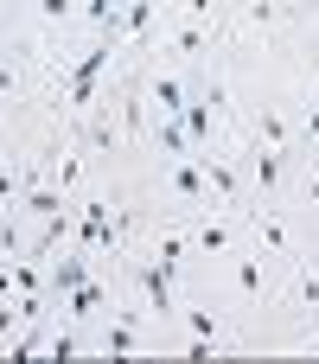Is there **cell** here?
<instances>
[{"mask_svg":"<svg viewBox=\"0 0 319 364\" xmlns=\"http://www.w3.org/2000/svg\"><path fill=\"white\" fill-rule=\"evenodd\" d=\"M109 51H115V45H109V38H96V45L77 58V70H70V109H90V96H96V77L109 70Z\"/></svg>","mask_w":319,"mask_h":364,"instance_id":"6da1fadb","label":"cell"},{"mask_svg":"<svg viewBox=\"0 0 319 364\" xmlns=\"http://www.w3.org/2000/svg\"><path fill=\"white\" fill-rule=\"evenodd\" d=\"M147 26H153V0H128V6L102 26V38L115 45V38H134V32H147Z\"/></svg>","mask_w":319,"mask_h":364,"instance_id":"7a4b0ae2","label":"cell"},{"mask_svg":"<svg viewBox=\"0 0 319 364\" xmlns=\"http://www.w3.org/2000/svg\"><path fill=\"white\" fill-rule=\"evenodd\" d=\"M109 237H115V218H109V205H102V198H96V205H83V218H77V243H83V250H102Z\"/></svg>","mask_w":319,"mask_h":364,"instance_id":"3957f363","label":"cell"},{"mask_svg":"<svg viewBox=\"0 0 319 364\" xmlns=\"http://www.w3.org/2000/svg\"><path fill=\"white\" fill-rule=\"evenodd\" d=\"M153 109H160V122H166V115H185V90H179V77H160V83H153Z\"/></svg>","mask_w":319,"mask_h":364,"instance_id":"277c9868","label":"cell"},{"mask_svg":"<svg viewBox=\"0 0 319 364\" xmlns=\"http://www.w3.org/2000/svg\"><path fill=\"white\" fill-rule=\"evenodd\" d=\"M281 160H288L281 147H262V154H256V192H275V186H281Z\"/></svg>","mask_w":319,"mask_h":364,"instance_id":"5b68a950","label":"cell"},{"mask_svg":"<svg viewBox=\"0 0 319 364\" xmlns=\"http://www.w3.org/2000/svg\"><path fill=\"white\" fill-rule=\"evenodd\" d=\"M173 186H179V198H205V166L198 160H179L173 166Z\"/></svg>","mask_w":319,"mask_h":364,"instance_id":"8992f818","label":"cell"},{"mask_svg":"<svg viewBox=\"0 0 319 364\" xmlns=\"http://www.w3.org/2000/svg\"><path fill=\"white\" fill-rule=\"evenodd\" d=\"M141 288H147V301H153V314H173V282H166L160 269H141Z\"/></svg>","mask_w":319,"mask_h":364,"instance_id":"52a82bcc","label":"cell"},{"mask_svg":"<svg viewBox=\"0 0 319 364\" xmlns=\"http://www.w3.org/2000/svg\"><path fill=\"white\" fill-rule=\"evenodd\" d=\"M19 205H26V211H32V218H51V211H64V205H58V192H51V186H26V192H19Z\"/></svg>","mask_w":319,"mask_h":364,"instance_id":"ba28073f","label":"cell"},{"mask_svg":"<svg viewBox=\"0 0 319 364\" xmlns=\"http://www.w3.org/2000/svg\"><path fill=\"white\" fill-rule=\"evenodd\" d=\"M64 230H70V211H51V218H45V230L32 237V262H38V256H45V250H51V243H58Z\"/></svg>","mask_w":319,"mask_h":364,"instance_id":"9c48e42d","label":"cell"},{"mask_svg":"<svg viewBox=\"0 0 319 364\" xmlns=\"http://www.w3.org/2000/svg\"><path fill=\"white\" fill-rule=\"evenodd\" d=\"M77 282H90V262H83V256H70V262H58V275H51V294H70Z\"/></svg>","mask_w":319,"mask_h":364,"instance_id":"30bf717a","label":"cell"},{"mask_svg":"<svg viewBox=\"0 0 319 364\" xmlns=\"http://www.w3.org/2000/svg\"><path fill=\"white\" fill-rule=\"evenodd\" d=\"M134 346H141V339H134V326H128V320H115V326L102 333V352H109V358H128Z\"/></svg>","mask_w":319,"mask_h":364,"instance_id":"8fae6325","label":"cell"},{"mask_svg":"<svg viewBox=\"0 0 319 364\" xmlns=\"http://www.w3.org/2000/svg\"><path fill=\"white\" fill-rule=\"evenodd\" d=\"M179 262H185V237H166V243H160V256H153V269L173 282V275H179Z\"/></svg>","mask_w":319,"mask_h":364,"instance_id":"7c38bea8","label":"cell"},{"mask_svg":"<svg viewBox=\"0 0 319 364\" xmlns=\"http://www.w3.org/2000/svg\"><path fill=\"white\" fill-rule=\"evenodd\" d=\"M198 166H205V179H211V192H224V198L237 192V173H230L224 160H198Z\"/></svg>","mask_w":319,"mask_h":364,"instance_id":"4fadbf2b","label":"cell"},{"mask_svg":"<svg viewBox=\"0 0 319 364\" xmlns=\"http://www.w3.org/2000/svg\"><path fill=\"white\" fill-rule=\"evenodd\" d=\"M237 288L243 294H262V256H243L237 262Z\"/></svg>","mask_w":319,"mask_h":364,"instance_id":"5bb4252c","label":"cell"},{"mask_svg":"<svg viewBox=\"0 0 319 364\" xmlns=\"http://www.w3.org/2000/svg\"><path fill=\"white\" fill-rule=\"evenodd\" d=\"M256 134H262L269 147H281V141H288V122H281L275 109H262V122H256Z\"/></svg>","mask_w":319,"mask_h":364,"instance_id":"9a60e30c","label":"cell"},{"mask_svg":"<svg viewBox=\"0 0 319 364\" xmlns=\"http://www.w3.org/2000/svg\"><path fill=\"white\" fill-rule=\"evenodd\" d=\"M179 51H185V58H198V51H205V32H198V19H192V26H179Z\"/></svg>","mask_w":319,"mask_h":364,"instance_id":"2e32d148","label":"cell"},{"mask_svg":"<svg viewBox=\"0 0 319 364\" xmlns=\"http://www.w3.org/2000/svg\"><path fill=\"white\" fill-rule=\"evenodd\" d=\"M185 326H192V339H205V346L217 339V320H211V314H185Z\"/></svg>","mask_w":319,"mask_h":364,"instance_id":"e0dca14e","label":"cell"},{"mask_svg":"<svg viewBox=\"0 0 319 364\" xmlns=\"http://www.w3.org/2000/svg\"><path fill=\"white\" fill-rule=\"evenodd\" d=\"M83 13H90V26H96V32H102V26H109V19H115V13H121V6H115V0H90V6H83Z\"/></svg>","mask_w":319,"mask_h":364,"instance_id":"ac0fdd59","label":"cell"},{"mask_svg":"<svg viewBox=\"0 0 319 364\" xmlns=\"http://www.w3.org/2000/svg\"><path fill=\"white\" fill-rule=\"evenodd\" d=\"M262 243H269V250H288V230H281V218H262Z\"/></svg>","mask_w":319,"mask_h":364,"instance_id":"d6986e66","label":"cell"},{"mask_svg":"<svg viewBox=\"0 0 319 364\" xmlns=\"http://www.w3.org/2000/svg\"><path fill=\"white\" fill-rule=\"evenodd\" d=\"M45 352L64 364V358H77V339H70V333H58V339H45Z\"/></svg>","mask_w":319,"mask_h":364,"instance_id":"ffe728a7","label":"cell"},{"mask_svg":"<svg viewBox=\"0 0 319 364\" xmlns=\"http://www.w3.org/2000/svg\"><path fill=\"white\" fill-rule=\"evenodd\" d=\"M198 243H205V250H224V243H230V230H224V224H205V230H198Z\"/></svg>","mask_w":319,"mask_h":364,"instance_id":"44dd1931","label":"cell"},{"mask_svg":"<svg viewBox=\"0 0 319 364\" xmlns=\"http://www.w3.org/2000/svg\"><path fill=\"white\" fill-rule=\"evenodd\" d=\"M19 192H26V186H19V179H13V173H0V198H6V205H13V198H19Z\"/></svg>","mask_w":319,"mask_h":364,"instance_id":"7402d4cb","label":"cell"},{"mask_svg":"<svg viewBox=\"0 0 319 364\" xmlns=\"http://www.w3.org/2000/svg\"><path fill=\"white\" fill-rule=\"evenodd\" d=\"M64 6H70V0H38V13H45V19H64Z\"/></svg>","mask_w":319,"mask_h":364,"instance_id":"603a6c76","label":"cell"},{"mask_svg":"<svg viewBox=\"0 0 319 364\" xmlns=\"http://www.w3.org/2000/svg\"><path fill=\"white\" fill-rule=\"evenodd\" d=\"M211 6H217V0H185V13H192V19H205Z\"/></svg>","mask_w":319,"mask_h":364,"instance_id":"cb8c5ba5","label":"cell"},{"mask_svg":"<svg viewBox=\"0 0 319 364\" xmlns=\"http://www.w3.org/2000/svg\"><path fill=\"white\" fill-rule=\"evenodd\" d=\"M307 141H319V109H313V115H307Z\"/></svg>","mask_w":319,"mask_h":364,"instance_id":"d4e9b609","label":"cell"}]
</instances>
